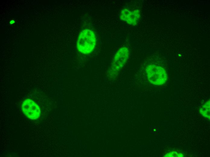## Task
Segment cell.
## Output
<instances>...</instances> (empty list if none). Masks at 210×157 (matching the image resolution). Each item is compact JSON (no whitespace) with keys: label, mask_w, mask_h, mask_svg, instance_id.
Returning <instances> with one entry per match:
<instances>
[{"label":"cell","mask_w":210,"mask_h":157,"mask_svg":"<svg viewBox=\"0 0 210 157\" xmlns=\"http://www.w3.org/2000/svg\"><path fill=\"white\" fill-rule=\"evenodd\" d=\"M96 45L95 35L92 30L87 29L80 34L77 41V47L79 52L84 54L91 53Z\"/></svg>","instance_id":"1"},{"label":"cell","mask_w":210,"mask_h":157,"mask_svg":"<svg viewBox=\"0 0 210 157\" xmlns=\"http://www.w3.org/2000/svg\"><path fill=\"white\" fill-rule=\"evenodd\" d=\"M21 108L24 114L28 118L37 120L39 117L41 112L40 107L32 100L25 99L22 103Z\"/></svg>","instance_id":"4"},{"label":"cell","mask_w":210,"mask_h":157,"mask_svg":"<svg viewBox=\"0 0 210 157\" xmlns=\"http://www.w3.org/2000/svg\"><path fill=\"white\" fill-rule=\"evenodd\" d=\"M146 70L148 79L150 83L155 85H161L165 83L167 75L161 67L151 64L146 67Z\"/></svg>","instance_id":"2"},{"label":"cell","mask_w":210,"mask_h":157,"mask_svg":"<svg viewBox=\"0 0 210 157\" xmlns=\"http://www.w3.org/2000/svg\"><path fill=\"white\" fill-rule=\"evenodd\" d=\"M202 112L203 113H208L209 114L210 111V101H207L202 107V108L201 110Z\"/></svg>","instance_id":"6"},{"label":"cell","mask_w":210,"mask_h":157,"mask_svg":"<svg viewBox=\"0 0 210 157\" xmlns=\"http://www.w3.org/2000/svg\"><path fill=\"white\" fill-rule=\"evenodd\" d=\"M15 21L14 20H11L10 22V23L11 24H13L14 23H15Z\"/></svg>","instance_id":"7"},{"label":"cell","mask_w":210,"mask_h":157,"mask_svg":"<svg viewBox=\"0 0 210 157\" xmlns=\"http://www.w3.org/2000/svg\"><path fill=\"white\" fill-rule=\"evenodd\" d=\"M129 51L126 47L120 48L116 53L111 65V74L115 75L123 67L127 61Z\"/></svg>","instance_id":"3"},{"label":"cell","mask_w":210,"mask_h":157,"mask_svg":"<svg viewBox=\"0 0 210 157\" xmlns=\"http://www.w3.org/2000/svg\"><path fill=\"white\" fill-rule=\"evenodd\" d=\"M140 17V13L138 9L129 10L127 8L122 9L120 12V19L131 25H135L138 22Z\"/></svg>","instance_id":"5"}]
</instances>
